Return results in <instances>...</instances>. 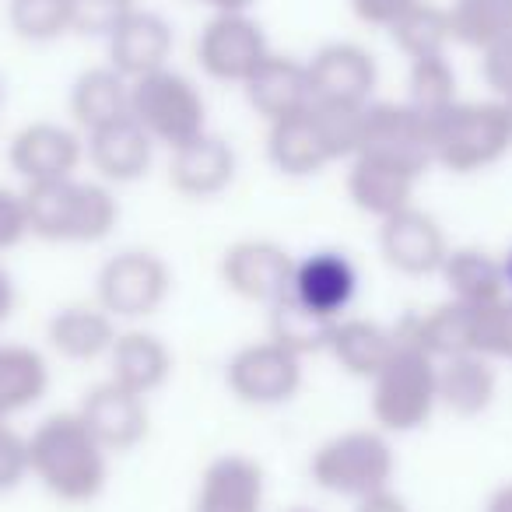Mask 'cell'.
I'll list each match as a JSON object with an SVG mask.
<instances>
[{
  "mask_svg": "<svg viewBox=\"0 0 512 512\" xmlns=\"http://www.w3.org/2000/svg\"><path fill=\"white\" fill-rule=\"evenodd\" d=\"M130 116L148 130L158 148H183L193 137L207 134V102L197 81L176 67L130 81Z\"/></svg>",
  "mask_w": 512,
  "mask_h": 512,
  "instance_id": "obj_6",
  "label": "cell"
},
{
  "mask_svg": "<svg viewBox=\"0 0 512 512\" xmlns=\"http://www.w3.org/2000/svg\"><path fill=\"white\" fill-rule=\"evenodd\" d=\"M267 162L288 179L320 176L323 169L337 162L320 123H316L313 106L278 123H267Z\"/></svg>",
  "mask_w": 512,
  "mask_h": 512,
  "instance_id": "obj_23",
  "label": "cell"
},
{
  "mask_svg": "<svg viewBox=\"0 0 512 512\" xmlns=\"http://www.w3.org/2000/svg\"><path fill=\"white\" fill-rule=\"evenodd\" d=\"M449 249L439 221L414 204L379 221V253L404 278H439Z\"/></svg>",
  "mask_w": 512,
  "mask_h": 512,
  "instance_id": "obj_12",
  "label": "cell"
},
{
  "mask_svg": "<svg viewBox=\"0 0 512 512\" xmlns=\"http://www.w3.org/2000/svg\"><path fill=\"white\" fill-rule=\"evenodd\" d=\"M358 151H379V155L404 158V162L421 165V169H432L428 116H421L407 102H369Z\"/></svg>",
  "mask_w": 512,
  "mask_h": 512,
  "instance_id": "obj_22",
  "label": "cell"
},
{
  "mask_svg": "<svg viewBox=\"0 0 512 512\" xmlns=\"http://www.w3.org/2000/svg\"><path fill=\"white\" fill-rule=\"evenodd\" d=\"M267 474L242 453H225L200 474L193 512H264Z\"/></svg>",
  "mask_w": 512,
  "mask_h": 512,
  "instance_id": "obj_20",
  "label": "cell"
},
{
  "mask_svg": "<svg viewBox=\"0 0 512 512\" xmlns=\"http://www.w3.org/2000/svg\"><path fill=\"white\" fill-rule=\"evenodd\" d=\"M256 0H207V8L211 11H249Z\"/></svg>",
  "mask_w": 512,
  "mask_h": 512,
  "instance_id": "obj_45",
  "label": "cell"
},
{
  "mask_svg": "<svg viewBox=\"0 0 512 512\" xmlns=\"http://www.w3.org/2000/svg\"><path fill=\"white\" fill-rule=\"evenodd\" d=\"M71 123L81 134L109 127V123L130 116V81L116 67H88L71 85Z\"/></svg>",
  "mask_w": 512,
  "mask_h": 512,
  "instance_id": "obj_27",
  "label": "cell"
},
{
  "mask_svg": "<svg viewBox=\"0 0 512 512\" xmlns=\"http://www.w3.org/2000/svg\"><path fill=\"white\" fill-rule=\"evenodd\" d=\"M172 295V271L151 249H123L109 256L95 278V302L116 323H141L155 316Z\"/></svg>",
  "mask_w": 512,
  "mask_h": 512,
  "instance_id": "obj_7",
  "label": "cell"
},
{
  "mask_svg": "<svg viewBox=\"0 0 512 512\" xmlns=\"http://www.w3.org/2000/svg\"><path fill=\"white\" fill-rule=\"evenodd\" d=\"M249 109L264 123H278L285 116H295L313 106V88H309V67L306 60L271 53L264 64L249 74L242 85Z\"/></svg>",
  "mask_w": 512,
  "mask_h": 512,
  "instance_id": "obj_21",
  "label": "cell"
},
{
  "mask_svg": "<svg viewBox=\"0 0 512 512\" xmlns=\"http://www.w3.org/2000/svg\"><path fill=\"white\" fill-rule=\"evenodd\" d=\"M449 25L456 46L484 53L512 36V0H453Z\"/></svg>",
  "mask_w": 512,
  "mask_h": 512,
  "instance_id": "obj_32",
  "label": "cell"
},
{
  "mask_svg": "<svg viewBox=\"0 0 512 512\" xmlns=\"http://www.w3.org/2000/svg\"><path fill=\"white\" fill-rule=\"evenodd\" d=\"M393 474H397V453L383 428H351L334 435L316 446L309 460V477L316 488L351 502L390 488Z\"/></svg>",
  "mask_w": 512,
  "mask_h": 512,
  "instance_id": "obj_5",
  "label": "cell"
},
{
  "mask_svg": "<svg viewBox=\"0 0 512 512\" xmlns=\"http://www.w3.org/2000/svg\"><path fill=\"white\" fill-rule=\"evenodd\" d=\"M78 418L88 425V432L106 446V453H127V449L141 446L151 432V411L148 397L127 390V386L106 383L92 386V390L81 397Z\"/></svg>",
  "mask_w": 512,
  "mask_h": 512,
  "instance_id": "obj_15",
  "label": "cell"
},
{
  "mask_svg": "<svg viewBox=\"0 0 512 512\" xmlns=\"http://www.w3.org/2000/svg\"><path fill=\"white\" fill-rule=\"evenodd\" d=\"M456 71L449 64V57H428L414 60L407 71V106H414L421 116H439L446 113L453 102H460L456 95Z\"/></svg>",
  "mask_w": 512,
  "mask_h": 512,
  "instance_id": "obj_34",
  "label": "cell"
},
{
  "mask_svg": "<svg viewBox=\"0 0 512 512\" xmlns=\"http://www.w3.org/2000/svg\"><path fill=\"white\" fill-rule=\"evenodd\" d=\"M32 239L85 246L113 235L120 221V200L102 179H57V183L25 186Z\"/></svg>",
  "mask_w": 512,
  "mask_h": 512,
  "instance_id": "obj_2",
  "label": "cell"
},
{
  "mask_svg": "<svg viewBox=\"0 0 512 512\" xmlns=\"http://www.w3.org/2000/svg\"><path fill=\"white\" fill-rule=\"evenodd\" d=\"M302 362L295 351L274 337L249 341L228 358L225 383L232 397L246 407H281L302 390Z\"/></svg>",
  "mask_w": 512,
  "mask_h": 512,
  "instance_id": "obj_9",
  "label": "cell"
},
{
  "mask_svg": "<svg viewBox=\"0 0 512 512\" xmlns=\"http://www.w3.org/2000/svg\"><path fill=\"white\" fill-rule=\"evenodd\" d=\"M285 512H316V509H309V505H292V509H285Z\"/></svg>",
  "mask_w": 512,
  "mask_h": 512,
  "instance_id": "obj_47",
  "label": "cell"
},
{
  "mask_svg": "<svg viewBox=\"0 0 512 512\" xmlns=\"http://www.w3.org/2000/svg\"><path fill=\"white\" fill-rule=\"evenodd\" d=\"M474 355L512 362V295L474 306Z\"/></svg>",
  "mask_w": 512,
  "mask_h": 512,
  "instance_id": "obj_36",
  "label": "cell"
},
{
  "mask_svg": "<svg viewBox=\"0 0 512 512\" xmlns=\"http://www.w3.org/2000/svg\"><path fill=\"white\" fill-rule=\"evenodd\" d=\"M106 50L109 67H116L127 81H137L144 74L169 67L172 50H176V36H172V25L162 15L134 8L106 36Z\"/></svg>",
  "mask_w": 512,
  "mask_h": 512,
  "instance_id": "obj_18",
  "label": "cell"
},
{
  "mask_svg": "<svg viewBox=\"0 0 512 512\" xmlns=\"http://www.w3.org/2000/svg\"><path fill=\"white\" fill-rule=\"evenodd\" d=\"M106 365L113 383L127 386V390L141 393V397H151V393H158L169 383L172 351L158 334H148V330H120Z\"/></svg>",
  "mask_w": 512,
  "mask_h": 512,
  "instance_id": "obj_25",
  "label": "cell"
},
{
  "mask_svg": "<svg viewBox=\"0 0 512 512\" xmlns=\"http://www.w3.org/2000/svg\"><path fill=\"white\" fill-rule=\"evenodd\" d=\"M498 397V369L484 355H456L439 362V407L456 418H481Z\"/></svg>",
  "mask_w": 512,
  "mask_h": 512,
  "instance_id": "obj_28",
  "label": "cell"
},
{
  "mask_svg": "<svg viewBox=\"0 0 512 512\" xmlns=\"http://www.w3.org/2000/svg\"><path fill=\"white\" fill-rule=\"evenodd\" d=\"M502 260H505V285H509V295H512V249L502 256Z\"/></svg>",
  "mask_w": 512,
  "mask_h": 512,
  "instance_id": "obj_46",
  "label": "cell"
},
{
  "mask_svg": "<svg viewBox=\"0 0 512 512\" xmlns=\"http://www.w3.org/2000/svg\"><path fill=\"white\" fill-rule=\"evenodd\" d=\"M295 256L271 239H239L221 253V285L242 302L271 309L288 295Z\"/></svg>",
  "mask_w": 512,
  "mask_h": 512,
  "instance_id": "obj_11",
  "label": "cell"
},
{
  "mask_svg": "<svg viewBox=\"0 0 512 512\" xmlns=\"http://www.w3.org/2000/svg\"><path fill=\"white\" fill-rule=\"evenodd\" d=\"M8 162L25 186L71 179L85 165V134L74 123L36 120L11 137Z\"/></svg>",
  "mask_w": 512,
  "mask_h": 512,
  "instance_id": "obj_10",
  "label": "cell"
},
{
  "mask_svg": "<svg viewBox=\"0 0 512 512\" xmlns=\"http://www.w3.org/2000/svg\"><path fill=\"white\" fill-rule=\"evenodd\" d=\"M8 22L25 43H53L74 32L71 0H11Z\"/></svg>",
  "mask_w": 512,
  "mask_h": 512,
  "instance_id": "obj_35",
  "label": "cell"
},
{
  "mask_svg": "<svg viewBox=\"0 0 512 512\" xmlns=\"http://www.w3.org/2000/svg\"><path fill=\"white\" fill-rule=\"evenodd\" d=\"M358 267L341 249H316V253L295 260L288 299L299 302L302 309L337 323L348 316L351 302L358 295Z\"/></svg>",
  "mask_w": 512,
  "mask_h": 512,
  "instance_id": "obj_14",
  "label": "cell"
},
{
  "mask_svg": "<svg viewBox=\"0 0 512 512\" xmlns=\"http://www.w3.org/2000/svg\"><path fill=\"white\" fill-rule=\"evenodd\" d=\"M355 512H411L407 509V502L397 495L393 488H383L376 491V495H365L355 502Z\"/></svg>",
  "mask_w": 512,
  "mask_h": 512,
  "instance_id": "obj_42",
  "label": "cell"
},
{
  "mask_svg": "<svg viewBox=\"0 0 512 512\" xmlns=\"http://www.w3.org/2000/svg\"><path fill=\"white\" fill-rule=\"evenodd\" d=\"M32 477L67 505H85L102 495L109 481V453L78 411H60L39 421L29 435Z\"/></svg>",
  "mask_w": 512,
  "mask_h": 512,
  "instance_id": "obj_1",
  "label": "cell"
},
{
  "mask_svg": "<svg viewBox=\"0 0 512 512\" xmlns=\"http://www.w3.org/2000/svg\"><path fill=\"white\" fill-rule=\"evenodd\" d=\"M50 390V362L29 344L0 341V418L36 407Z\"/></svg>",
  "mask_w": 512,
  "mask_h": 512,
  "instance_id": "obj_30",
  "label": "cell"
},
{
  "mask_svg": "<svg viewBox=\"0 0 512 512\" xmlns=\"http://www.w3.org/2000/svg\"><path fill=\"white\" fill-rule=\"evenodd\" d=\"M432 165L470 176L498 165L512 151V106L498 99L453 102L428 120Z\"/></svg>",
  "mask_w": 512,
  "mask_h": 512,
  "instance_id": "obj_3",
  "label": "cell"
},
{
  "mask_svg": "<svg viewBox=\"0 0 512 512\" xmlns=\"http://www.w3.org/2000/svg\"><path fill=\"white\" fill-rule=\"evenodd\" d=\"M481 74L491 88V99L512 106V36L481 53Z\"/></svg>",
  "mask_w": 512,
  "mask_h": 512,
  "instance_id": "obj_40",
  "label": "cell"
},
{
  "mask_svg": "<svg viewBox=\"0 0 512 512\" xmlns=\"http://www.w3.org/2000/svg\"><path fill=\"white\" fill-rule=\"evenodd\" d=\"M271 39L249 11H214L197 36V64L211 81L246 85L249 74L271 57Z\"/></svg>",
  "mask_w": 512,
  "mask_h": 512,
  "instance_id": "obj_8",
  "label": "cell"
},
{
  "mask_svg": "<svg viewBox=\"0 0 512 512\" xmlns=\"http://www.w3.org/2000/svg\"><path fill=\"white\" fill-rule=\"evenodd\" d=\"M348 4L362 25H372V29H390V25L397 22L411 4H418V0H348Z\"/></svg>",
  "mask_w": 512,
  "mask_h": 512,
  "instance_id": "obj_41",
  "label": "cell"
},
{
  "mask_svg": "<svg viewBox=\"0 0 512 512\" xmlns=\"http://www.w3.org/2000/svg\"><path fill=\"white\" fill-rule=\"evenodd\" d=\"M18 306V292H15V281H11V274L0 267V327L11 320V313H15Z\"/></svg>",
  "mask_w": 512,
  "mask_h": 512,
  "instance_id": "obj_43",
  "label": "cell"
},
{
  "mask_svg": "<svg viewBox=\"0 0 512 512\" xmlns=\"http://www.w3.org/2000/svg\"><path fill=\"white\" fill-rule=\"evenodd\" d=\"M0 113H4V81H0Z\"/></svg>",
  "mask_w": 512,
  "mask_h": 512,
  "instance_id": "obj_48",
  "label": "cell"
},
{
  "mask_svg": "<svg viewBox=\"0 0 512 512\" xmlns=\"http://www.w3.org/2000/svg\"><path fill=\"white\" fill-rule=\"evenodd\" d=\"M449 299L463 306H488L509 295L505 285V260L481 246H453L439 271Z\"/></svg>",
  "mask_w": 512,
  "mask_h": 512,
  "instance_id": "obj_26",
  "label": "cell"
},
{
  "mask_svg": "<svg viewBox=\"0 0 512 512\" xmlns=\"http://www.w3.org/2000/svg\"><path fill=\"white\" fill-rule=\"evenodd\" d=\"M428 169L411 165L404 158L379 155V151H358L348 162V197L362 214L386 221L390 214L414 204L418 183Z\"/></svg>",
  "mask_w": 512,
  "mask_h": 512,
  "instance_id": "obj_13",
  "label": "cell"
},
{
  "mask_svg": "<svg viewBox=\"0 0 512 512\" xmlns=\"http://www.w3.org/2000/svg\"><path fill=\"white\" fill-rule=\"evenodd\" d=\"M313 102L334 106H369L379 85V64L358 43H327L306 60Z\"/></svg>",
  "mask_w": 512,
  "mask_h": 512,
  "instance_id": "obj_16",
  "label": "cell"
},
{
  "mask_svg": "<svg viewBox=\"0 0 512 512\" xmlns=\"http://www.w3.org/2000/svg\"><path fill=\"white\" fill-rule=\"evenodd\" d=\"M116 337H120V323L99 302L64 306L46 323V341L67 362H99V358H109Z\"/></svg>",
  "mask_w": 512,
  "mask_h": 512,
  "instance_id": "obj_24",
  "label": "cell"
},
{
  "mask_svg": "<svg viewBox=\"0 0 512 512\" xmlns=\"http://www.w3.org/2000/svg\"><path fill=\"white\" fill-rule=\"evenodd\" d=\"M393 348H397L393 327H383L376 320H362V316H341L327 341V355L348 376L365 379V383L383 369L386 358L393 355Z\"/></svg>",
  "mask_w": 512,
  "mask_h": 512,
  "instance_id": "obj_29",
  "label": "cell"
},
{
  "mask_svg": "<svg viewBox=\"0 0 512 512\" xmlns=\"http://www.w3.org/2000/svg\"><path fill=\"white\" fill-rule=\"evenodd\" d=\"M330 330H334V323L309 313V309H302L299 302H292L288 295L271 306V337L278 344H285L288 351H295L299 358L327 351Z\"/></svg>",
  "mask_w": 512,
  "mask_h": 512,
  "instance_id": "obj_33",
  "label": "cell"
},
{
  "mask_svg": "<svg viewBox=\"0 0 512 512\" xmlns=\"http://www.w3.org/2000/svg\"><path fill=\"white\" fill-rule=\"evenodd\" d=\"M190 4H207V0H190Z\"/></svg>",
  "mask_w": 512,
  "mask_h": 512,
  "instance_id": "obj_49",
  "label": "cell"
},
{
  "mask_svg": "<svg viewBox=\"0 0 512 512\" xmlns=\"http://www.w3.org/2000/svg\"><path fill=\"white\" fill-rule=\"evenodd\" d=\"M372 418L386 435L418 432L439 411V362L414 344H400L369 379Z\"/></svg>",
  "mask_w": 512,
  "mask_h": 512,
  "instance_id": "obj_4",
  "label": "cell"
},
{
  "mask_svg": "<svg viewBox=\"0 0 512 512\" xmlns=\"http://www.w3.org/2000/svg\"><path fill=\"white\" fill-rule=\"evenodd\" d=\"M29 235H32V225H29V200H25V190L0 183V253L18 249Z\"/></svg>",
  "mask_w": 512,
  "mask_h": 512,
  "instance_id": "obj_39",
  "label": "cell"
},
{
  "mask_svg": "<svg viewBox=\"0 0 512 512\" xmlns=\"http://www.w3.org/2000/svg\"><path fill=\"white\" fill-rule=\"evenodd\" d=\"M386 32H390L393 46L407 57V64L428 60V57H449V46H453L449 8L432 4V0L411 4Z\"/></svg>",
  "mask_w": 512,
  "mask_h": 512,
  "instance_id": "obj_31",
  "label": "cell"
},
{
  "mask_svg": "<svg viewBox=\"0 0 512 512\" xmlns=\"http://www.w3.org/2000/svg\"><path fill=\"white\" fill-rule=\"evenodd\" d=\"M155 148L158 144L148 137V130L134 116H123L85 137V162L92 165L95 179L109 186H127L148 176Z\"/></svg>",
  "mask_w": 512,
  "mask_h": 512,
  "instance_id": "obj_19",
  "label": "cell"
},
{
  "mask_svg": "<svg viewBox=\"0 0 512 512\" xmlns=\"http://www.w3.org/2000/svg\"><path fill=\"white\" fill-rule=\"evenodd\" d=\"M239 176V155L218 134H200L169 151V186L186 200H214Z\"/></svg>",
  "mask_w": 512,
  "mask_h": 512,
  "instance_id": "obj_17",
  "label": "cell"
},
{
  "mask_svg": "<svg viewBox=\"0 0 512 512\" xmlns=\"http://www.w3.org/2000/svg\"><path fill=\"white\" fill-rule=\"evenodd\" d=\"M29 477V435L18 432L11 418H0V495L22 488Z\"/></svg>",
  "mask_w": 512,
  "mask_h": 512,
  "instance_id": "obj_37",
  "label": "cell"
},
{
  "mask_svg": "<svg viewBox=\"0 0 512 512\" xmlns=\"http://www.w3.org/2000/svg\"><path fill=\"white\" fill-rule=\"evenodd\" d=\"M481 512H512V481L498 484V488L488 495V502H484Z\"/></svg>",
  "mask_w": 512,
  "mask_h": 512,
  "instance_id": "obj_44",
  "label": "cell"
},
{
  "mask_svg": "<svg viewBox=\"0 0 512 512\" xmlns=\"http://www.w3.org/2000/svg\"><path fill=\"white\" fill-rule=\"evenodd\" d=\"M134 8L137 0H71L74 32L106 39L116 29V22H123Z\"/></svg>",
  "mask_w": 512,
  "mask_h": 512,
  "instance_id": "obj_38",
  "label": "cell"
}]
</instances>
